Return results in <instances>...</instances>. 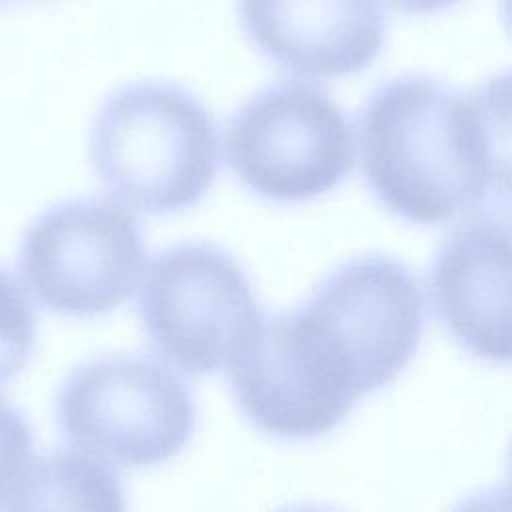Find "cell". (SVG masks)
<instances>
[{"label":"cell","instance_id":"cell-15","mask_svg":"<svg viewBox=\"0 0 512 512\" xmlns=\"http://www.w3.org/2000/svg\"><path fill=\"white\" fill-rule=\"evenodd\" d=\"M0 2H2V0H0Z\"/></svg>","mask_w":512,"mask_h":512},{"label":"cell","instance_id":"cell-14","mask_svg":"<svg viewBox=\"0 0 512 512\" xmlns=\"http://www.w3.org/2000/svg\"><path fill=\"white\" fill-rule=\"evenodd\" d=\"M388 4L392 10L406 12V14H432L440 12L460 0H380Z\"/></svg>","mask_w":512,"mask_h":512},{"label":"cell","instance_id":"cell-11","mask_svg":"<svg viewBox=\"0 0 512 512\" xmlns=\"http://www.w3.org/2000/svg\"><path fill=\"white\" fill-rule=\"evenodd\" d=\"M2 508L122 510L124 492L106 462L78 450L30 458Z\"/></svg>","mask_w":512,"mask_h":512},{"label":"cell","instance_id":"cell-10","mask_svg":"<svg viewBox=\"0 0 512 512\" xmlns=\"http://www.w3.org/2000/svg\"><path fill=\"white\" fill-rule=\"evenodd\" d=\"M430 298L450 336L472 356L510 360V234L506 218L460 224L440 246Z\"/></svg>","mask_w":512,"mask_h":512},{"label":"cell","instance_id":"cell-7","mask_svg":"<svg viewBox=\"0 0 512 512\" xmlns=\"http://www.w3.org/2000/svg\"><path fill=\"white\" fill-rule=\"evenodd\" d=\"M144 246L132 212L104 198H76L26 230L18 270L30 294L64 316H102L126 302L142 274Z\"/></svg>","mask_w":512,"mask_h":512},{"label":"cell","instance_id":"cell-6","mask_svg":"<svg viewBox=\"0 0 512 512\" xmlns=\"http://www.w3.org/2000/svg\"><path fill=\"white\" fill-rule=\"evenodd\" d=\"M138 314L154 350L194 376L230 368L262 322L242 266L206 242L166 248L150 262Z\"/></svg>","mask_w":512,"mask_h":512},{"label":"cell","instance_id":"cell-12","mask_svg":"<svg viewBox=\"0 0 512 512\" xmlns=\"http://www.w3.org/2000/svg\"><path fill=\"white\" fill-rule=\"evenodd\" d=\"M36 346V312L28 292L0 268V386L14 380Z\"/></svg>","mask_w":512,"mask_h":512},{"label":"cell","instance_id":"cell-9","mask_svg":"<svg viewBox=\"0 0 512 512\" xmlns=\"http://www.w3.org/2000/svg\"><path fill=\"white\" fill-rule=\"evenodd\" d=\"M238 14L260 54L304 78L358 74L384 42L380 0H238Z\"/></svg>","mask_w":512,"mask_h":512},{"label":"cell","instance_id":"cell-5","mask_svg":"<svg viewBox=\"0 0 512 512\" xmlns=\"http://www.w3.org/2000/svg\"><path fill=\"white\" fill-rule=\"evenodd\" d=\"M228 168L270 202L318 198L354 166V134L342 108L318 86L280 82L260 90L230 118Z\"/></svg>","mask_w":512,"mask_h":512},{"label":"cell","instance_id":"cell-2","mask_svg":"<svg viewBox=\"0 0 512 512\" xmlns=\"http://www.w3.org/2000/svg\"><path fill=\"white\" fill-rule=\"evenodd\" d=\"M90 160L122 204L146 214L180 212L214 184L216 124L180 86L130 84L102 104L90 130Z\"/></svg>","mask_w":512,"mask_h":512},{"label":"cell","instance_id":"cell-3","mask_svg":"<svg viewBox=\"0 0 512 512\" xmlns=\"http://www.w3.org/2000/svg\"><path fill=\"white\" fill-rule=\"evenodd\" d=\"M68 444L106 464L148 468L184 450L196 406L186 382L144 354L98 356L76 366L56 396Z\"/></svg>","mask_w":512,"mask_h":512},{"label":"cell","instance_id":"cell-13","mask_svg":"<svg viewBox=\"0 0 512 512\" xmlns=\"http://www.w3.org/2000/svg\"><path fill=\"white\" fill-rule=\"evenodd\" d=\"M32 452V428L24 414L0 398V508Z\"/></svg>","mask_w":512,"mask_h":512},{"label":"cell","instance_id":"cell-8","mask_svg":"<svg viewBox=\"0 0 512 512\" xmlns=\"http://www.w3.org/2000/svg\"><path fill=\"white\" fill-rule=\"evenodd\" d=\"M230 382L246 420L282 440L326 436L356 400L318 360L294 312L262 318L232 362Z\"/></svg>","mask_w":512,"mask_h":512},{"label":"cell","instance_id":"cell-1","mask_svg":"<svg viewBox=\"0 0 512 512\" xmlns=\"http://www.w3.org/2000/svg\"><path fill=\"white\" fill-rule=\"evenodd\" d=\"M366 184L394 216L442 224L508 190V80L456 92L404 74L380 84L358 120Z\"/></svg>","mask_w":512,"mask_h":512},{"label":"cell","instance_id":"cell-4","mask_svg":"<svg viewBox=\"0 0 512 512\" xmlns=\"http://www.w3.org/2000/svg\"><path fill=\"white\" fill-rule=\"evenodd\" d=\"M294 314L320 362L356 396L390 384L424 330L418 282L406 264L380 254L342 264Z\"/></svg>","mask_w":512,"mask_h":512}]
</instances>
